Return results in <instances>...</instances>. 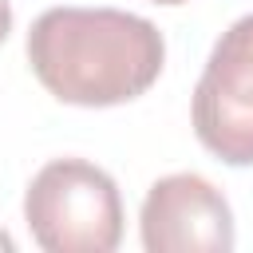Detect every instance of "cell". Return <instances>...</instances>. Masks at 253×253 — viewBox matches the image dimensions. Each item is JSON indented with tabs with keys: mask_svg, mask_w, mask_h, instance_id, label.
Here are the masks:
<instances>
[{
	"mask_svg": "<svg viewBox=\"0 0 253 253\" xmlns=\"http://www.w3.org/2000/svg\"><path fill=\"white\" fill-rule=\"evenodd\" d=\"M40 87L67 107H119L146 95L166 63L162 32L119 8H47L28 28Z\"/></svg>",
	"mask_w": 253,
	"mask_h": 253,
	"instance_id": "obj_1",
	"label": "cell"
},
{
	"mask_svg": "<svg viewBox=\"0 0 253 253\" xmlns=\"http://www.w3.org/2000/svg\"><path fill=\"white\" fill-rule=\"evenodd\" d=\"M24 221L47 253H111L123 241V198L103 166L51 158L24 190Z\"/></svg>",
	"mask_w": 253,
	"mask_h": 253,
	"instance_id": "obj_2",
	"label": "cell"
},
{
	"mask_svg": "<svg viewBox=\"0 0 253 253\" xmlns=\"http://www.w3.org/2000/svg\"><path fill=\"white\" fill-rule=\"evenodd\" d=\"M198 142L225 166H253V12L233 20L194 87L190 103Z\"/></svg>",
	"mask_w": 253,
	"mask_h": 253,
	"instance_id": "obj_3",
	"label": "cell"
},
{
	"mask_svg": "<svg viewBox=\"0 0 253 253\" xmlns=\"http://www.w3.org/2000/svg\"><path fill=\"white\" fill-rule=\"evenodd\" d=\"M138 237L146 253H229L237 245L233 210L202 174L158 178L142 198Z\"/></svg>",
	"mask_w": 253,
	"mask_h": 253,
	"instance_id": "obj_4",
	"label": "cell"
},
{
	"mask_svg": "<svg viewBox=\"0 0 253 253\" xmlns=\"http://www.w3.org/2000/svg\"><path fill=\"white\" fill-rule=\"evenodd\" d=\"M8 32H12V4L0 0V43L8 40Z\"/></svg>",
	"mask_w": 253,
	"mask_h": 253,
	"instance_id": "obj_5",
	"label": "cell"
},
{
	"mask_svg": "<svg viewBox=\"0 0 253 253\" xmlns=\"http://www.w3.org/2000/svg\"><path fill=\"white\" fill-rule=\"evenodd\" d=\"M0 249H4V253H12V249H16V241H12V233H4V229H0Z\"/></svg>",
	"mask_w": 253,
	"mask_h": 253,
	"instance_id": "obj_6",
	"label": "cell"
},
{
	"mask_svg": "<svg viewBox=\"0 0 253 253\" xmlns=\"http://www.w3.org/2000/svg\"><path fill=\"white\" fill-rule=\"evenodd\" d=\"M150 4H166V8H178V4H190V0H150Z\"/></svg>",
	"mask_w": 253,
	"mask_h": 253,
	"instance_id": "obj_7",
	"label": "cell"
}]
</instances>
